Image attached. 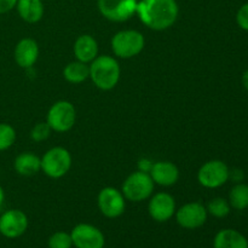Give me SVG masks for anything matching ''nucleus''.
Masks as SVG:
<instances>
[{
    "label": "nucleus",
    "instance_id": "obj_5",
    "mask_svg": "<svg viewBox=\"0 0 248 248\" xmlns=\"http://www.w3.org/2000/svg\"><path fill=\"white\" fill-rule=\"evenodd\" d=\"M72 167V155L65 148L55 147L41 157V171L53 179L62 178Z\"/></svg>",
    "mask_w": 248,
    "mask_h": 248
},
{
    "label": "nucleus",
    "instance_id": "obj_29",
    "mask_svg": "<svg viewBox=\"0 0 248 248\" xmlns=\"http://www.w3.org/2000/svg\"><path fill=\"white\" fill-rule=\"evenodd\" d=\"M242 85H244L245 89L248 91V69L242 74Z\"/></svg>",
    "mask_w": 248,
    "mask_h": 248
},
{
    "label": "nucleus",
    "instance_id": "obj_12",
    "mask_svg": "<svg viewBox=\"0 0 248 248\" xmlns=\"http://www.w3.org/2000/svg\"><path fill=\"white\" fill-rule=\"evenodd\" d=\"M28 217L21 210H9L0 216V234L7 239H17L28 229Z\"/></svg>",
    "mask_w": 248,
    "mask_h": 248
},
{
    "label": "nucleus",
    "instance_id": "obj_15",
    "mask_svg": "<svg viewBox=\"0 0 248 248\" xmlns=\"http://www.w3.org/2000/svg\"><path fill=\"white\" fill-rule=\"evenodd\" d=\"M149 174L154 183L161 186H174L179 179L178 167L170 161L154 162Z\"/></svg>",
    "mask_w": 248,
    "mask_h": 248
},
{
    "label": "nucleus",
    "instance_id": "obj_28",
    "mask_svg": "<svg viewBox=\"0 0 248 248\" xmlns=\"http://www.w3.org/2000/svg\"><path fill=\"white\" fill-rule=\"evenodd\" d=\"M153 167V161L149 159H140L138 161V171L145 172V173H149L152 171Z\"/></svg>",
    "mask_w": 248,
    "mask_h": 248
},
{
    "label": "nucleus",
    "instance_id": "obj_24",
    "mask_svg": "<svg viewBox=\"0 0 248 248\" xmlns=\"http://www.w3.org/2000/svg\"><path fill=\"white\" fill-rule=\"evenodd\" d=\"M73 240L70 234L65 232H57L48 239V248H72Z\"/></svg>",
    "mask_w": 248,
    "mask_h": 248
},
{
    "label": "nucleus",
    "instance_id": "obj_7",
    "mask_svg": "<svg viewBox=\"0 0 248 248\" xmlns=\"http://www.w3.org/2000/svg\"><path fill=\"white\" fill-rule=\"evenodd\" d=\"M230 178V170L222 160L205 162L198 172V181L203 188L217 189L223 186Z\"/></svg>",
    "mask_w": 248,
    "mask_h": 248
},
{
    "label": "nucleus",
    "instance_id": "obj_20",
    "mask_svg": "<svg viewBox=\"0 0 248 248\" xmlns=\"http://www.w3.org/2000/svg\"><path fill=\"white\" fill-rule=\"evenodd\" d=\"M63 77L70 84H81L90 78V65L78 60L70 62L63 69Z\"/></svg>",
    "mask_w": 248,
    "mask_h": 248
},
{
    "label": "nucleus",
    "instance_id": "obj_4",
    "mask_svg": "<svg viewBox=\"0 0 248 248\" xmlns=\"http://www.w3.org/2000/svg\"><path fill=\"white\" fill-rule=\"evenodd\" d=\"M155 183L149 173L142 171H136L125 179L121 193L126 200L132 202H140L150 199L154 191Z\"/></svg>",
    "mask_w": 248,
    "mask_h": 248
},
{
    "label": "nucleus",
    "instance_id": "obj_14",
    "mask_svg": "<svg viewBox=\"0 0 248 248\" xmlns=\"http://www.w3.org/2000/svg\"><path fill=\"white\" fill-rule=\"evenodd\" d=\"M14 57L17 65L23 69H31L39 57L38 43L31 38L21 39L15 47Z\"/></svg>",
    "mask_w": 248,
    "mask_h": 248
},
{
    "label": "nucleus",
    "instance_id": "obj_18",
    "mask_svg": "<svg viewBox=\"0 0 248 248\" xmlns=\"http://www.w3.org/2000/svg\"><path fill=\"white\" fill-rule=\"evenodd\" d=\"M15 171L24 177H31L41 170V157L31 152H24L17 155L14 162Z\"/></svg>",
    "mask_w": 248,
    "mask_h": 248
},
{
    "label": "nucleus",
    "instance_id": "obj_22",
    "mask_svg": "<svg viewBox=\"0 0 248 248\" xmlns=\"http://www.w3.org/2000/svg\"><path fill=\"white\" fill-rule=\"evenodd\" d=\"M208 215L213 216L216 218H225L230 213L232 206L229 201L223 198H215L207 203L206 206Z\"/></svg>",
    "mask_w": 248,
    "mask_h": 248
},
{
    "label": "nucleus",
    "instance_id": "obj_2",
    "mask_svg": "<svg viewBox=\"0 0 248 248\" xmlns=\"http://www.w3.org/2000/svg\"><path fill=\"white\" fill-rule=\"evenodd\" d=\"M120 64L111 56H97L90 63V79L94 86L103 91L113 90L120 80Z\"/></svg>",
    "mask_w": 248,
    "mask_h": 248
},
{
    "label": "nucleus",
    "instance_id": "obj_11",
    "mask_svg": "<svg viewBox=\"0 0 248 248\" xmlns=\"http://www.w3.org/2000/svg\"><path fill=\"white\" fill-rule=\"evenodd\" d=\"M70 236L73 246L77 248H104L106 237L94 225L81 223L73 228Z\"/></svg>",
    "mask_w": 248,
    "mask_h": 248
},
{
    "label": "nucleus",
    "instance_id": "obj_6",
    "mask_svg": "<svg viewBox=\"0 0 248 248\" xmlns=\"http://www.w3.org/2000/svg\"><path fill=\"white\" fill-rule=\"evenodd\" d=\"M75 121H77V110L70 102L58 101L48 109L46 123L55 132H68L75 125Z\"/></svg>",
    "mask_w": 248,
    "mask_h": 248
},
{
    "label": "nucleus",
    "instance_id": "obj_26",
    "mask_svg": "<svg viewBox=\"0 0 248 248\" xmlns=\"http://www.w3.org/2000/svg\"><path fill=\"white\" fill-rule=\"evenodd\" d=\"M236 23L240 28L248 31V2L242 5L237 11Z\"/></svg>",
    "mask_w": 248,
    "mask_h": 248
},
{
    "label": "nucleus",
    "instance_id": "obj_19",
    "mask_svg": "<svg viewBox=\"0 0 248 248\" xmlns=\"http://www.w3.org/2000/svg\"><path fill=\"white\" fill-rule=\"evenodd\" d=\"M16 9L27 23H36L44 16L43 0H17Z\"/></svg>",
    "mask_w": 248,
    "mask_h": 248
},
{
    "label": "nucleus",
    "instance_id": "obj_27",
    "mask_svg": "<svg viewBox=\"0 0 248 248\" xmlns=\"http://www.w3.org/2000/svg\"><path fill=\"white\" fill-rule=\"evenodd\" d=\"M17 0H0V15L7 14L16 7Z\"/></svg>",
    "mask_w": 248,
    "mask_h": 248
},
{
    "label": "nucleus",
    "instance_id": "obj_9",
    "mask_svg": "<svg viewBox=\"0 0 248 248\" xmlns=\"http://www.w3.org/2000/svg\"><path fill=\"white\" fill-rule=\"evenodd\" d=\"M97 203L102 215L110 219L123 216L126 208L125 196L113 186H107L99 191Z\"/></svg>",
    "mask_w": 248,
    "mask_h": 248
},
{
    "label": "nucleus",
    "instance_id": "obj_1",
    "mask_svg": "<svg viewBox=\"0 0 248 248\" xmlns=\"http://www.w3.org/2000/svg\"><path fill=\"white\" fill-rule=\"evenodd\" d=\"M136 15L148 28L165 31L177 21L179 7L176 0H138Z\"/></svg>",
    "mask_w": 248,
    "mask_h": 248
},
{
    "label": "nucleus",
    "instance_id": "obj_3",
    "mask_svg": "<svg viewBox=\"0 0 248 248\" xmlns=\"http://www.w3.org/2000/svg\"><path fill=\"white\" fill-rule=\"evenodd\" d=\"M145 39L143 34L133 29L120 31L111 39V50L119 58L128 60L136 57L143 51Z\"/></svg>",
    "mask_w": 248,
    "mask_h": 248
},
{
    "label": "nucleus",
    "instance_id": "obj_30",
    "mask_svg": "<svg viewBox=\"0 0 248 248\" xmlns=\"http://www.w3.org/2000/svg\"><path fill=\"white\" fill-rule=\"evenodd\" d=\"M4 201H5V191L4 189L0 186V208H1L2 205H4Z\"/></svg>",
    "mask_w": 248,
    "mask_h": 248
},
{
    "label": "nucleus",
    "instance_id": "obj_16",
    "mask_svg": "<svg viewBox=\"0 0 248 248\" xmlns=\"http://www.w3.org/2000/svg\"><path fill=\"white\" fill-rule=\"evenodd\" d=\"M74 55L78 61L89 64L98 56V43L90 34H82L74 43Z\"/></svg>",
    "mask_w": 248,
    "mask_h": 248
},
{
    "label": "nucleus",
    "instance_id": "obj_17",
    "mask_svg": "<svg viewBox=\"0 0 248 248\" xmlns=\"http://www.w3.org/2000/svg\"><path fill=\"white\" fill-rule=\"evenodd\" d=\"M213 248H248V240L235 229H223L216 234Z\"/></svg>",
    "mask_w": 248,
    "mask_h": 248
},
{
    "label": "nucleus",
    "instance_id": "obj_23",
    "mask_svg": "<svg viewBox=\"0 0 248 248\" xmlns=\"http://www.w3.org/2000/svg\"><path fill=\"white\" fill-rule=\"evenodd\" d=\"M16 131L11 125L0 123V152L10 149L16 142Z\"/></svg>",
    "mask_w": 248,
    "mask_h": 248
},
{
    "label": "nucleus",
    "instance_id": "obj_21",
    "mask_svg": "<svg viewBox=\"0 0 248 248\" xmlns=\"http://www.w3.org/2000/svg\"><path fill=\"white\" fill-rule=\"evenodd\" d=\"M229 203L237 211L248 208V184L237 183L232 186L229 193Z\"/></svg>",
    "mask_w": 248,
    "mask_h": 248
},
{
    "label": "nucleus",
    "instance_id": "obj_8",
    "mask_svg": "<svg viewBox=\"0 0 248 248\" xmlns=\"http://www.w3.org/2000/svg\"><path fill=\"white\" fill-rule=\"evenodd\" d=\"M138 0H97L98 10L104 18L111 22H125L137 11Z\"/></svg>",
    "mask_w": 248,
    "mask_h": 248
},
{
    "label": "nucleus",
    "instance_id": "obj_13",
    "mask_svg": "<svg viewBox=\"0 0 248 248\" xmlns=\"http://www.w3.org/2000/svg\"><path fill=\"white\" fill-rule=\"evenodd\" d=\"M176 211V201L169 193H156L150 196L148 212L155 222H167L173 217Z\"/></svg>",
    "mask_w": 248,
    "mask_h": 248
},
{
    "label": "nucleus",
    "instance_id": "obj_25",
    "mask_svg": "<svg viewBox=\"0 0 248 248\" xmlns=\"http://www.w3.org/2000/svg\"><path fill=\"white\" fill-rule=\"evenodd\" d=\"M51 132H52V130L47 123H39L31 128V138L34 142H44L50 137Z\"/></svg>",
    "mask_w": 248,
    "mask_h": 248
},
{
    "label": "nucleus",
    "instance_id": "obj_10",
    "mask_svg": "<svg viewBox=\"0 0 248 248\" xmlns=\"http://www.w3.org/2000/svg\"><path fill=\"white\" fill-rule=\"evenodd\" d=\"M176 220L179 227L183 229L194 230L199 229L206 223L208 217V212L206 206L201 202H189L182 206L174 213Z\"/></svg>",
    "mask_w": 248,
    "mask_h": 248
}]
</instances>
